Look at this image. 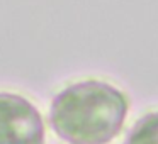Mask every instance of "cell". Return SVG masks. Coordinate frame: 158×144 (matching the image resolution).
I'll list each match as a JSON object with an SVG mask.
<instances>
[{
	"instance_id": "obj_1",
	"label": "cell",
	"mask_w": 158,
	"mask_h": 144,
	"mask_svg": "<svg viewBox=\"0 0 158 144\" xmlns=\"http://www.w3.org/2000/svg\"><path fill=\"white\" fill-rule=\"evenodd\" d=\"M127 112L123 90L102 80H83L53 98L49 124L68 144H109L123 130Z\"/></svg>"
},
{
	"instance_id": "obj_2",
	"label": "cell",
	"mask_w": 158,
	"mask_h": 144,
	"mask_svg": "<svg viewBox=\"0 0 158 144\" xmlns=\"http://www.w3.org/2000/svg\"><path fill=\"white\" fill-rule=\"evenodd\" d=\"M44 122L26 97L0 92V144H44Z\"/></svg>"
},
{
	"instance_id": "obj_3",
	"label": "cell",
	"mask_w": 158,
	"mask_h": 144,
	"mask_svg": "<svg viewBox=\"0 0 158 144\" xmlns=\"http://www.w3.org/2000/svg\"><path fill=\"white\" fill-rule=\"evenodd\" d=\"M123 144H158V110L139 117L126 134Z\"/></svg>"
}]
</instances>
